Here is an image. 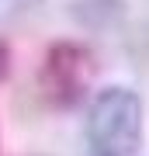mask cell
Wrapping results in <instances>:
<instances>
[{"label":"cell","mask_w":149,"mask_h":156,"mask_svg":"<svg viewBox=\"0 0 149 156\" xmlns=\"http://www.w3.org/2000/svg\"><path fill=\"white\" fill-rule=\"evenodd\" d=\"M7 73H11V45L0 38V83L7 80Z\"/></svg>","instance_id":"obj_3"},{"label":"cell","mask_w":149,"mask_h":156,"mask_svg":"<svg viewBox=\"0 0 149 156\" xmlns=\"http://www.w3.org/2000/svg\"><path fill=\"white\" fill-rule=\"evenodd\" d=\"M142 97L128 87H104L87 111V142L94 156H139Z\"/></svg>","instance_id":"obj_1"},{"label":"cell","mask_w":149,"mask_h":156,"mask_svg":"<svg viewBox=\"0 0 149 156\" xmlns=\"http://www.w3.org/2000/svg\"><path fill=\"white\" fill-rule=\"evenodd\" d=\"M97 73V59L80 42H52L38 66L42 94L52 108H73L87 94L90 80Z\"/></svg>","instance_id":"obj_2"}]
</instances>
